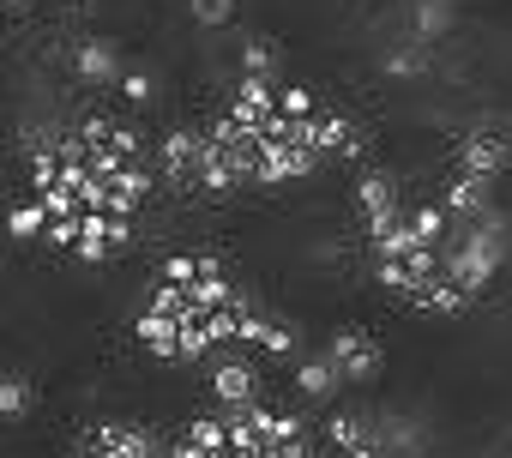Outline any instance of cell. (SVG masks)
<instances>
[{
  "mask_svg": "<svg viewBox=\"0 0 512 458\" xmlns=\"http://www.w3.org/2000/svg\"><path fill=\"white\" fill-rule=\"evenodd\" d=\"M320 356L338 368L344 386H374L386 374V344L374 332H362V326H332L326 344H320Z\"/></svg>",
  "mask_w": 512,
  "mask_h": 458,
  "instance_id": "obj_1",
  "label": "cell"
},
{
  "mask_svg": "<svg viewBox=\"0 0 512 458\" xmlns=\"http://www.w3.org/2000/svg\"><path fill=\"white\" fill-rule=\"evenodd\" d=\"M67 458H169V452H163V440H157L145 422H121V416H109V422L79 428V440H73Z\"/></svg>",
  "mask_w": 512,
  "mask_h": 458,
  "instance_id": "obj_2",
  "label": "cell"
},
{
  "mask_svg": "<svg viewBox=\"0 0 512 458\" xmlns=\"http://www.w3.org/2000/svg\"><path fill=\"white\" fill-rule=\"evenodd\" d=\"M326 446L338 458H392L386 452V410H362V404H344L320 422Z\"/></svg>",
  "mask_w": 512,
  "mask_h": 458,
  "instance_id": "obj_3",
  "label": "cell"
},
{
  "mask_svg": "<svg viewBox=\"0 0 512 458\" xmlns=\"http://www.w3.org/2000/svg\"><path fill=\"white\" fill-rule=\"evenodd\" d=\"M512 169V133L494 121H476L470 133H458L452 151V175H476V181H500Z\"/></svg>",
  "mask_w": 512,
  "mask_h": 458,
  "instance_id": "obj_4",
  "label": "cell"
},
{
  "mask_svg": "<svg viewBox=\"0 0 512 458\" xmlns=\"http://www.w3.org/2000/svg\"><path fill=\"white\" fill-rule=\"evenodd\" d=\"M410 199L398 193V175L392 169H362L356 175V217H362V236H374V229H386Z\"/></svg>",
  "mask_w": 512,
  "mask_h": 458,
  "instance_id": "obj_5",
  "label": "cell"
},
{
  "mask_svg": "<svg viewBox=\"0 0 512 458\" xmlns=\"http://www.w3.org/2000/svg\"><path fill=\"white\" fill-rule=\"evenodd\" d=\"M157 169H163L175 187L199 193V169H205V127H175L169 139H157Z\"/></svg>",
  "mask_w": 512,
  "mask_h": 458,
  "instance_id": "obj_6",
  "label": "cell"
},
{
  "mask_svg": "<svg viewBox=\"0 0 512 458\" xmlns=\"http://www.w3.org/2000/svg\"><path fill=\"white\" fill-rule=\"evenodd\" d=\"M205 386H211L217 410H247V404H260V374H253L247 356H217V362H205Z\"/></svg>",
  "mask_w": 512,
  "mask_h": 458,
  "instance_id": "obj_7",
  "label": "cell"
},
{
  "mask_svg": "<svg viewBox=\"0 0 512 458\" xmlns=\"http://www.w3.org/2000/svg\"><path fill=\"white\" fill-rule=\"evenodd\" d=\"M127 67H133V61H121V49H115L109 37H85V43H73V79L91 85V91H109V85L121 91Z\"/></svg>",
  "mask_w": 512,
  "mask_h": 458,
  "instance_id": "obj_8",
  "label": "cell"
},
{
  "mask_svg": "<svg viewBox=\"0 0 512 458\" xmlns=\"http://www.w3.org/2000/svg\"><path fill=\"white\" fill-rule=\"evenodd\" d=\"M440 205H446L458 223H482V217L500 211V205H494V181H476V175H452L446 193H440Z\"/></svg>",
  "mask_w": 512,
  "mask_h": 458,
  "instance_id": "obj_9",
  "label": "cell"
},
{
  "mask_svg": "<svg viewBox=\"0 0 512 458\" xmlns=\"http://www.w3.org/2000/svg\"><path fill=\"white\" fill-rule=\"evenodd\" d=\"M458 25V7L452 0H410V43H440L446 31Z\"/></svg>",
  "mask_w": 512,
  "mask_h": 458,
  "instance_id": "obj_10",
  "label": "cell"
},
{
  "mask_svg": "<svg viewBox=\"0 0 512 458\" xmlns=\"http://www.w3.org/2000/svg\"><path fill=\"white\" fill-rule=\"evenodd\" d=\"M7 236L13 242H49V211H43L37 193H25V199L7 205Z\"/></svg>",
  "mask_w": 512,
  "mask_h": 458,
  "instance_id": "obj_11",
  "label": "cell"
},
{
  "mask_svg": "<svg viewBox=\"0 0 512 458\" xmlns=\"http://www.w3.org/2000/svg\"><path fill=\"white\" fill-rule=\"evenodd\" d=\"M338 386H344V380H338V368H332V362H326L320 350L296 362V392H302V398H314V404H326V398H338Z\"/></svg>",
  "mask_w": 512,
  "mask_h": 458,
  "instance_id": "obj_12",
  "label": "cell"
},
{
  "mask_svg": "<svg viewBox=\"0 0 512 458\" xmlns=\"http://www.w3.org/2000/svg\"><path fill=\"white\" fill-rule=\"evenodd\" d=\"M31 404H37V386H31L19 368H7V374H0V422L19 428V422L31 416Z\"/></svg>",
  "mask_w": 512,
  "mask_h": 458,
  "instance_id": "obj_13",
  "label": "cell"
},
{
  "mask_svg": "<svg viewBox=\"0 0 512 458\" xmlns=\"http://www.w3.org/2000/svg\"><path fill=\"white\" fill-rule=\"evenodd\" d=\"M241 79H278V49L266 37H247L241 43Z\"/></svg>",
  "mask_w": 512,
  "mask_h": 458,
  "instance_id": "obj_14",
  "label": "cell"
},
{
  "mask_svg": "<svg viewBox=\"0 0 512 458\" xmlns=\"http://www.w3.org/2000/svg\"><path fill=\"white\" fill-rule=\"evenodd\" d=\"M386 452H392V458H416V452H422V428H416L410 416H392V410H386Z\"/></svg>",
  "mask_w": 512,
  "mask_h": 458,
  "instance_id": "obj_15",
  "label": "cell"
},
{
  "mask_svg": "<svg viewBox=\"0 0 512 458\" xmlns=\"http://www.w3.org/2000/svg\"><path fill=\"white\" fill-rule=\"evenodd\" d=\"M392 79H416V73H428V49L422 43H410V49H386V61H380Z\"/></svg>",
  "mask_w": 512,
  "mask_h": 458,
  "instance_id": "obj_16",
  "label": "cell"
},
{
  "mask_svg": "<svg viewBox=\"0 0 512 458\" xmlns=\"http://www.w3.org/2000/svg\"><path fill=\"white\" fill-rule=\"evenodd\" d=\"M151 97H157V73L133 61V67H127V79H121V103H133V109H145Z\"/></svg>",
  "mask_w": 512,
  "mask_h": 458,
  "instance_id": "obj_17",
  "label": "cell"
},
{
  "mask_svg": "<svg viewBox=\"0 0 512 458\" xmlns=\"http://www.w3.org/2000/svg\"><path fill=\"white\" fill-rule=\"evenodd\" d=\"M187 13H193V25H205V31H223V25L235 19V0H187Z\"/></svg>",
  "mask_w": 512,
  "mask_h": 458,
  "instance_id": "obj_18",
  "label": "cell"
},
{
  "mask_svg": "<svg viewBox=\"0 0 512 458\" xmlns=\"http://www.w3.org/2000/svg\"><path fill=\"white\" fill-rule=\"evenodd\" d=\"M0 7H7V13H13V19H19V13H25V7H31V0H0Z\"/></svg>",
  "mask_w": 512,
  "mask_h": 458,
  "instance_id": "obj_19",
  "label": "cell"
}]
</instances>
